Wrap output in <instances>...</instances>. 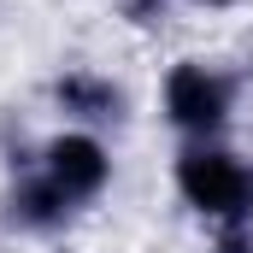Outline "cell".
<instances>
[{"instance_id":"6da1fadb","label":"cell","mask_w":253,"mask_h":253,"mask_svg":"<svg viewBox=\"0 0 253 253\" xmlns=\"http://www.w3.org/2000/svg\"><path fill=\"white\" fill-rule=\"evenodd\" d=\"M177 183L212 218H248L253 212V171L242 159H230V153H183Z\"/></svg>"},{"instance_id":"7a4b0ae2","label":"cell","mask_w":253,"mask_h":253,"mask_svg":"<svg viewBox=\"0 0 253 253\" xmlns=\"http://www.w3.org/2000/svg\"><path fill=\"white\" fill-rule=\"evenodd\" d=\"M165 106H171V118L183 129H218L224 112H230V88L206 65H177L171 83H165Z\"/></svg>"},{"instance_id":"3957f363","label":"cell","mask_w":253,"mask_h":253,"mask_svg":"<svg viewBox=\"0 0 253 253\" xmlns=\"http://www.w3.org/2000/svg\"><path fill=\"white\" fill-rule=\"evenodd\" d=\"M47 177H53L71 200H77V194H94L106 183V153H100V141H88V135H59V141L47 147Z\"/></svg>"},{"instance_id":"277c9868","label":"cell","mask_w":253,"mask_h":253,"mask_svg":"<svg viewBox=\"0 0 253 253\" xmlns=\"http://www.w3.org/2000/svg\"><path fill=\"white\" fill-rule=\"evenodd\" d=\"M65 212H71V194L47 177V183H24L12 194V224H30V230H53Z\"/></svg>"},{"instance_id":"5b68a950","label":"cell","mask_w":253,"mask_h":253,"mask_svg":"<svg viewBox=\"0 0 253 253\" xmlns=\"http://www.w3.org/2000/svg\"><path fill=\"white\" fill-rule=\"evenodd\" d=\"M59 100L71 112H83V118H112V112H118V88H106V83H94V77H65Z\"/></svg>"},{"instance_id":"8992f818","label":"cell","mask_w":253,"mask_h":253,"mask_svg":"<svg viewBox=\"0 0 253 253\" xmlns=\"http://www.w3.org/2000/svg\"><path fill=\"white\" fill-rule=\"evenodd\" d=\"M218 253H253V230H248V224H236V230L218 242Z\"/></svg>"}]
</instances>
